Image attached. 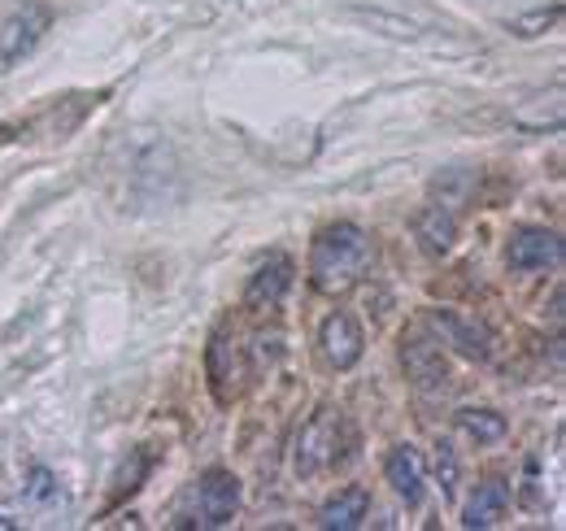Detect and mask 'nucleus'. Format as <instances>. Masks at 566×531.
Returning <instances> with one entry per match:
<instances>
[{
  "label": "nucleus",
  "mask_w": 566,
  "mask_h": 531,
  "mask_svg": "<svg viewBox=\"0 0 566 531\" xmlns=\"http://www.w3.org/2000/svg\"><path fill=\"white\" fill-rule=\"evenodd\" d=\"M370 262H375V240L357 222H332L318 231L310 249V279L318 292L340 296L370 270Z\"/></svg>",
  "instance_id": "f257e3e1"
},
{
  "label": "nucleus",
  "mask_w": 566,
  "mask_h": 531,
  "mask_svg": "<svg viewBox=\"0 0 566 531\" xmlns=\"http://www.w3.org/2000/svg\"><path fill=\"white\" fill-rule=\"evenodd\" d=\"M340 449V414L336 409H318L305 427H301V436H296V475L301 479H314V475H323L327 466H336V454Z\"/></svg>",
  "instance_id": "f03ea898"
},
{
  "label": "nucleus",
  "mask_w": 566,
  "mask_h": 531,
  "mask_svg": "<svg viewBox=\"0 0 566 531\" xmlns=\"http://www.w3.org/2000/svg\"><path fill=\"white\" fill-rule=\"evenodd\" d=\"M427 327L440 335L453 353H462L467 362H489L493 357V332L480 323V319H471V314H458V310H431L427 314Z\"/></svg>",
  "instance_id": "7ed1b4c3"
},
{
  "label": "nucleus",
  "mask_w": 566,
  "mask_h": 531,
  "mask_svg": "<svg viewBox=\"0 0 566 531\" xmlns=\"http://www.w3.org/2000/svg\"><path fill=\"white\" fill-rule=\"evenodd\" d=\"M401 366H406L410 384L423 393H440L449 384V366H444V353H440L431 327H410L401 335Z\"/></svg>",
  "instance_id": "20e7f679"
},
{
  "label": "nucleus",
  "mask_w": 566,
  "mask_h": 531,
  "mask_svg": "<svg viewBox=\"0 0 566 531\" xmlns=\"http://www.w3.org/2000/svg\"><path fill=\"white\" fill-rule=\"evenodd\" d=\"M240 510V479L231 470H206L197 479V528H227Z\"/></svg>",
  "instance_id": "39448f33"
},
{
  "label": "nucleus",
  "mask_w": 566,
  "mask_h": 531,
  "mask_svg": "<svg viewBox=\"0 0 566 531\" xmlns=\"http://www.w3.org/2000/svg\"><path fill=\"white\" fill-rule=\"evenodd\" d=\"M563 262V236L549 227H518L505 244V266L527 274V270H549Z\"/></svg>",
  "instance_id": "423d86ee"
},
{
  "label": "nucleus",
  "mask_w": 566,
  "mask_h": 531,
  "mask_svg": "<svg viewBox=\"0 0 566 531\" xmlns=\"http://www.w3.org/2000/svg\"><path fill=\"white\" fill-rule=\"evenodd\" d=\"M292 274H296V266L287 253H266L258 270L249 274V288H244V305L249 310H275L283 296H287V288H292Z\"/></svg>",
  "instance_id": "0eeeda50"
},
{
  "label": "nucleus",
  "mask_w": 566,
  "mask_h": 531,
  "mask_svg": "<svg viewBox=\"0 0 566 531\" xmlns=\"http://www.w3.org/2000/svg\"><path fill=\"white\" fill-rule=\"evenodd\" d=\"M44 31H49V9L27 4L22 13H13V18L0 27V62H18V58H27V53L40 44Z\"/></svg>",
  "instance_id": "6e6552de"
},
{
  "label": "nucleus",
  "mask_w": 566,
  "mask_h": 531,
  "mask_svg": "<svg viewBox=\"0 0 566 531\" xmlns=\"http://www.w3.org/2000/svg\"><path fill=\"white\" fill-rule=\"evenodd\" d=\"M244 375V366H240V344H235V332L231 327H218L210 340V384H213V397L227 400L240 393V379Z\"/></svg>",
  "instance_id": "1a4fd4ad"
},
{
  "label": "nucleus",
  "mask_w": 566,
  "mask_h": 531,
  "mask_svg": "<svg viewBox=\"0 0 566 531\" xmlns=\"http://www.w3.org/2000/svg\"><path fill=\"white\" fill-rule=\"evenodd\" d=\"M361 327H357L354 314H345V310H336L327 323H323V353H327V362L336 366V371H354L357 357H361Z\"/></svg>",
  "instance_id": "9d476101"
},
{
  "label": "nucleus",
  "mask_w": 566,
  "mask_h": 531,
  "mask_svg": "<svg viewBox=\"0 0 566 531\" xmlns=\"http://www.w3.org/2000/svg\"><path fill=\"white\" fill-rule=\"evenodd\" d=\"M384 475L392 483V492L406 501V506H419L423 501V454L415 445H397L384 462Z\"/></svg>",
  "instance_id": "9b49d317"
},
{
  "label": "nucleus",
  "mask_w": 566,
  "mask_h": 531,
  "mask_svg": "<svg viewBox=\"0 0 566 531\" xmlns=\"http://www.w3.org/2000/svg\"><path fill=\"white\" fill-rule=\"evenodd\" d=\"M415 236H419L423 253L444 258V253L453 249V240H458V218H453V209H449V205H427V209H419Z\"/></svg>",
  "instance_id": "f8f14e48"
},
{
  "label": "nucleus",
  "mask_w": 566,
  "mask_h": 531,
  "mask_svg": "<svg viewBox=\"0 0 566 531\" xmlns=\"http://www.w3.org/2000/svg\"><path fill=\"white\" fill-rule=\"evenodd\" d=\"M370 514V492L366 488H340L323 510H318V528L327 531H354Z\"/></svg>",
  "instance_id": "ddd939ff"
},
{
  "label": "nucleus",
  "mask_w": 566,
  "mask_h": 531,
  "mask_svg": "<svg viewBox=\"0 0 566 531\" xmlns=\"http://www.w3.org/2000/svg\"><path fill=\"white\" fill-rule=\"evenodd\" d=\"M505 506H510V488H505L501 479H484V483L475 488V497L467 501L462 523H467V528H496V523L505 519Z\"/></svg>",
  "instance_id": "4468645a"
},
{
  "label": "nucleus",
  "mask_w": 566,
  "mask_h": 531,
  "mask_svg": "<svg viewBox=\"0 0 566 531\" xmlns=\"http://www.w3.org/2000/svg\"><path fill=\"white\" fill-rule=\"evenodd\" d=\"M458 427L471 436V440H480V445H493L505 436V418L496 414V409H462L458 414Z\"/></svg>",
  "instance_id": "2eb2a0df"
},
{
  "label": "nucleus",
  "mask_w": 566,
  "mask_h": 531,
  "mask_svg": "<svg viewBox=\"0 0 566 531\" xmlns=\"http://www.w3.org/2000/svg\"><path fill=\"white\" fill-rule=\"evenodd\" d=\"M57 479H53V470H44V466H35L31 470V483H27V501L31 506H57Z\"/></svg>",
  "instance_id": "dca6fc26"
},
{
  "label": "nucleus",
  "mask_w": 566,
  "mask_h": 531,
  "mask_svg": "<svg viewBox=\"0 0 566 531\" xmlns=\"http://www.w3.org/2000/svg\"><path fill=\"white\" fill-rule=\"evenodd\" d=\"M144 470H148V458H144V454H132V466H123L118 479H114V501H118L123 492H136V488H140Z\"/></svg>",
  "instance_id": "f3484780"
},
{
  "label": "nucleus",
  "mask_w": 566,
  "mask_h": 531,
  "mask_svg": "<svg viewBox=\"0 0 566 531\" xmlns=\"http://www.w3.org/2000/svg\"><path fill=\"white\" fill-rule=\"evenodd\" d=\"M436 475H440L444 497H453V488H458V458H453V445H444V440H440V454H436Z\"/></svg>",
  "instance_id": "a211bd4d"
},
{
  "label": "nucleus",
  "mask_w": 566,
  "mask_h": 531,
  "mask_svg": "<svg viewBox=\"0 0 566 531\" xmlns=\"http://www.w3.org/2000/svg\"><path fill=\"white\" fill-rule=\"evenodd\" d=\"M249 353H253V362H258V366H271V362H275V357H280L283 353V335L280 332H262V335H253V344H249Z\"/></svg>",
  "instance_id": "6ab92c4d"
},
{
  "label": "nucleus",
  "mask_w": 566,
  "mask_h": 531,
  "mask_svg": "<svg viewBox=\"0 0 566 531\" xmlns=\"http://www.w3.org/2000/svg\"><path fill=\"white\" fill-rule=\"evenodd\" d=\"M549 22H558V9L536 13V18H527V22H514V31H518V35H532V27H549Z\"/></svg>",
  "instance_id": "aec40b11"
}]
</instances>
